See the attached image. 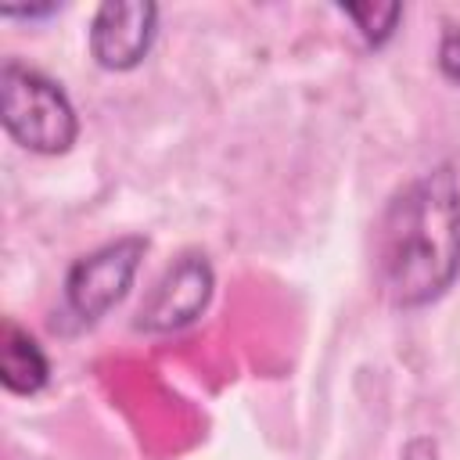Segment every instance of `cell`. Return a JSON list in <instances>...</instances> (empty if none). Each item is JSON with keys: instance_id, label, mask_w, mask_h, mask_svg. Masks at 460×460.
<instances>
[{"instance_id": "cell-1", "label": "cell", "mask_w": 460, "mask_h": 460, "mask_svg": "<svg viewBox=\"0 0 460 460\" xmlns=\"http://www.w3.org/2000/svg\"><path fill=\"white\" fill-rule=\"evenodd\" d=\"M460 277V176L449 162L402 183L374 226V280L388 305L424 309Z\"/></svg>"}, {"instance_id": "cell-2", "label": "cell", "mask_w": 460, "mask_h": 460, "mask_svg": "<svg viewBox=\"0 0 460 460\" xmlns=\"http://www.w3.org/2000/svg\"><path fill=\"white\" fill-rule=\"evenodd\" d=\"M0 122L32 155H65L79 137V115L61 83L14 58L0 68Z\"/></svg>"}, {"instance_id": "cell-3", "label": "cell", "mask_w": 460, "mask_h": 460, "mask_svg": "<svg viewBox=\"0 0 460 460\" xmlns=\"http://www.w3.org/2000/svg\"><path fill=\"white\" fill-rule=\"evenodd\" d=\"M147 255V237L126 234L86 255H79L65 273V313L75 316L79 327L108 316L133 288L140 259Z\"/></svg>"}, {"instance_id": "cell-4", "label": "cell", "mask_w": 460, "mask_h": 460, "mask_svg": "<svg viewBox=\"0 0 460 460\" xmlns=\"http://www.w3.org/2000/svg\"><path fill=\"white\" fill-rule=\"evenodd\" d=\"M216 270L201 252H183L147 291L133 327L147 334H169L190 327L212 302Z\"/></svg>"}, {"instance_id": "cell-5", "label": "cell", "mask_w": 460, "mask_h": 460, "mask_svg": "<svg viewBox=\"0 0 460 460\" xmlns=\"http://www.w3.org/2000/svg\"><path fill=\"white\" fill-rule=\"evenodd\" d=\"M158 36V7L147 0H104L86 29L90 58L104 72L137 68Z\"/></svg>"}, {"instance_id": "cell-6", "label": "cell", "mask_w": 460, "mask_h": 460, "mask_svg": "<svg viewBox=\"0 0 460 460\" xmlns=\"http://www.w3.org/2000/svg\"><path fill=\"white\" fill-rule=\"evenodd\" d=\"M0 381L11 395H36L50 381V359L43 345L22 331L14 320H4V338H0Z\"/></svg>"}, {"instance_id": "cell-7", "label": "cell", "mask_w": 460, "mask_h": 460, "mask_svg": "<svg viewBox=\"0 0 460 460\" xmlns=\"http://www.w3.org/2000/svg\"><path fill=\"white\" fill-rule=\"evenodd\" d=\"M338 11L359 29L370 47H385L402 18V4H338Z\"/></svg>"}, {"instance_id": "cell-8", "label": "cell", "mask_w": 460, "mask_h": 460, "mask_svg": "<svg viewBox=\"0 0 460 460\" xmlns=\"http://www.w3.org/2000/svg\"><path fill=\"white\" fill-rule=\"evenodd\" d=\"M438 72L453 86H460V22H446L438 36Z\"/></svg>"}, {"instance_id": "cell-9", "label": "cell", "mask_w": 460, "mask_h": 460, "mask_svg": "<svg viewBox=\"0 0 460 460\" xmlns=\"http://www.w3.org/2000/svg\"><path fill=\"white\" fill-rule=\"evenodd\" d=\"M402 460H438V449H435L431 438H413V442L406 446Z\"/></svg>"}, {"instance_id": "cell-10", "label": "cell", "mask_w": 460, "mask_h": 460, "mask_svg": "<svg viewBox=\"0 0 460 460\" xmlns=\"http://www.w3.org/2000/svg\"><path fill=\"white\" fill-rule=\"evenodd\" d=\"M54 11H58V4H43V7H4L0 14L4 18H47Z\"/></svg>"}]
</instances>
